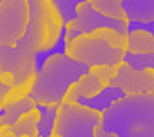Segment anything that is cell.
Masks as SVG:
<instances>
[{
	"label": "cell",
	"instance_id": "cell-22",
	"mask_svg": "<svg viewBox=\"0 0 154 137\" xmlns=\"http://www.w3.org/2000/svg\"><path fill=\"white\" fill-rule=\"evenodd\" d=\"M7 93H9V88H7L5 84L0 81V113L4 111V108H5V98H7Z\"/></svg>",
	"mask_w": 154,
	"mask_h": 137
},
{
	"label": "cell",
	"instance_id": "cell-11",
	"mask_svg": "<svg viewBox=\"0 0 154 137\" xmlns=\"http://www.w3.org/2000/svg\"><path fill=\"white\" fill-rule=\"evenodd\" d=\"M128 22H154V0H122Z\"/></svg>",
	"mask_w": 154,
	"mask_h": 137
},
{
	"label": "cell",
	"instance_id": "cell-15",
	"mask_svg": "<svg viewBox=\"0 0 154 137\" xmlns=\"http://www.w3.org/2000/svg\"><path fill=\"white\" fill-rule=\"evenodd\" d=\"M39 110L34 108L19 118L14 125L7 127L9 132H12L14 135H24V137H39Z\"/></svg>",
	"mask_w": 154,
	"mask_h": 137
},
{
	"label": "cell",
	"instance_id": "cell-26",
	"mask_svg": "<svg viewBox=\"0 0 154 137\" xmlns=\"http://www.w3.org/2000/svg\"><path fill=\"white\" fill-rule=\"evenodd\" d=\"M0 4H2V0H0Z\"/></svg>",
	"mask_w": 154,
	"mask_h": 137
},
{
	"label": "cell",
	"instance_id": "cell-25",
	"mask_svg": "<svg viewBox=\"0 0 154 137\" xmlns=\"http://www.w3.org/2000/svg\"><path fill=\"white\" fill-rule=\"evenodd\" d=\"M51 137H62V135H51Z\"/></svg>",
	"mask_w": 154,
	"mask_h": 137
},
{
	"label": "cell",
	"instance_id": "cell-23",
	"mask_svg": "<svg viewBox=\"0 0 154 137\" xmlns=\"http://www.w3.org/2000/svg\"><path fill=\"white\" fill-rule=\"evenodd\" d=\"M94 137H116V135H115V134H111V132L103 130L101 123H98V125H96V129H94Z\"/></svg>",
	"mask_w": 154,
	"mask_h": 137
},
{
	"label": "cell",
	"instance_id": "cell-1",
	"mask_svg": "<svg viewBox=\"0 0 154 137\" xmlns=\"http://www.w3.org/2000/svg\"><path fill=\"white\" fill-rule=\"evenodd\" d=\"M101 127L116 137H154V94L123 96L101 113Z\"/></svg>",
	"mask_w": 154,
	"mask_h": 137
},
{
	"label": "cell",
	"instance_id": "cell-8",
	"mask_svg": "<svg viewBox=\"0 0 154 137\" xmlns=\"http://www.w3.org/2000/svg\"><path fill=\"white\" fill-rule=\"evenodd\" d=\"M118 74V65H101L89 69L88 74H84L75 84H72L67 91L65 98L62 103H77L81 99H91L96 94H99L103 89L110 86V82Z\"/></svg>",
	"mask_w": 154,
	"mask_h": 137
},
{
	"label": "cell",
	"instance_id": "cell-10",
	"mask_svg": "<svg viewBox=\"0 0 154 137\" xmlns=\"http://www.w3.org/2000/svg\"><path fill=\"white\" fill-rule=\"evenodd\" d=\"M110 86L122 89L125 96L154 94V70H151V69L135 70L127 62H123L118 65V74L110 82Z\"/></svg>",
	"mask_w": 154,
	"mask_h": 137
},
{
	"label": "cell",
	"instance_id": "cell-24",
	"mask_svg": "<svg viewBox=\"0 0 154 137\" xmlns=\"http://www.w3.org/2000/svg\"><path fill=\"white\" fill-rule=\"evenodd\" d=\"M0 137H24V135H14L12 132H9V129H2L0 130Z\"/></svg>",
	"mask_w": 154,
	"mask_h": 137
},
{
	"label": "cell",
	"instance_id": "cell-17",
	"mask_svg": "<svg viewBox=\"0 0 154 137\" xmlns=\"http://www.w3.org/2000/svg\"><path fill=\"white\" fill-rule=\"evenodd\" d=\"M58 108L60 104H50V106H38L39 110V137H51L53 127L57 122V115H58Z\"/></svg>",
	"mask_w": 154,
	"mask_h": 137
},
{
	"label": "cell",
	"instance_id": "cell-9",
	"mask_svg": "<svg viewBox=\"0 0 154 137\" xmlns=\"http://www.w3.org/2000/svg\"><path fill=\"white\" fill-rule=\"evenodd\" d=\"M0 72L14 77L16 84L34 79L38 74L36 57L17 46H0Z\"/></svg>",
	"mask_w": 154,
	"mask_h": 137
},
{
	"label": "cell",
	"instance_id": "cell-3",
	"mask_svg": "<svg viewBox=\"0 0 154 137\" xmlns=\"http://www.w3.org/2000/svg\"><path fill=\"white\" fill-rule=\"evenodd\" d=\"M29 2V22L24 38L17 43V48L28 53L53 55L55 46L63 36L65 24L60 12L57 11L53 0H28Z\"/></svg>",
	"mask_w": 154,
	"mask_h": 137
},
{
	"label": "cell",
	"instance_id": "cell-18",
	"mask_svg": "<svg viewBox=\"0 0 154 137\" xmlns=\"http://www.w3.org/2000/svg\"><path fill=\"white\" fill-rule=\"evenodd\" d=\"M93 36L103 39L105 43H108L111 48L118 50V51H123L127 53V36H123L122 33H118L116 29H111V27H101L98 31L91 33Z\"/></svg>",
	"mask_w": 154,
	"mask_h": 137
},
{
	"label": "cell",
	"instance_id": "cell-19",
	"mask_svg": "<svg viewBox=\"0 0 154 137\" xmlns=\"http://www.w3.org/2000/svg\"><path fill=\"white\" fill-rule=\"evenodd\" d=\"M33 88H34V79H29V81L22 82V84H16L9 89L7 93V98H5V104H12V103H17L21 99H26L33 94Z\"/></svg>",
	"mask_w": 154,
	"mask_h": 137
},
{
	"label": "cell",
	"instance_id": "cell-12",
	"mask_svg": "<svg viewBox=\"0 0 154 137\" xmlns=\"http://www.w3.org/2000/svg\"><path fill=\"white\" fill-rule=\"evenodd\" d=\"M127 53L154 55V36L144 29L128 31L127 36Z\"/></svg>",
	"mask_w": 154,
	"mask_h": 137
},
{
	"label": "cell",
	"instance_id": "cell-6",
	"mask_svg": "<svg viewBox=\"0 0 154 137\" xmlns=\"http://www.w3.org/2000/svg\"><path fill=\"white\" fill-rule=\"evenodd\" d=\"M101 27H111V29H116L118 33H122L123 36H128V22H120L105 17L93 7L91 0L79 2L77 17L65 26L63 41H70L77 36H82V34H91Z\"/></svg>",
	"mask_w": 154,
	"mask_h": 137
},
{
	"label": "cell",
	"instance_id": "cell-20",
	"mask_svg": "<svg viewBox=\"0 0 154 137\" xmlns=\"http://www.w3.org/2000/svg\"><path fill=\"white\" fill-rule=\"evenodd\" d=\"M53 4H55L57 11L60 12L65 26L77 17V5H79L77 0H53Z\"/></svg>",
	"mask_w": 154,
	"mask_h": 137
},
{
	"label": "cell",
	"instance_id": "cell-7",
	"mask_svg": "<svg viewBox=\"0 0 154 137\" xmlns=\"http://www.w3.org/2000/svg\"><path fill=\"white\" fill-rule=\"evenodd\" d=\"M29 22L28 0H2L0 4V46H17Z\"/></svg>",
	"mask_w": 154,
	"mask_h": 137
},
{
	"label": "cell",
	"instance_id": "cell-13",
	"mask_svg": "<svg viewBox=\"0 0 154 137\" xmlns=\"http://www.w3.org/2000/svg\"><path fill=\"white\" fill-rule=\"evenodd\" d=\"M125 96L123 91L118 88H113V86H108L106 89H103L99 94H96L94 98L91 99H81V101H77L79 104H82V106H88V108L94 110V111H98V113H103L105 110H108L113 103H116L118 99H122Z\"/></svg>",
	"mask_w": 154,
	"mask_h": 137
},
{
	"label": "cell",
	"instance_id": "cell-5",
	"mask_svg": "<svg viewBox=\"0 0 154 137\" xmlns=\"http://www.w3.org/2000/svg\"><path fill=\"white\" fill-rule=\"evenodd\" d=\"M98 123H101V113L79 103H62L51 135L94 137Z\"/></svg>",
	"mask_w": 154,
	"mask_h": 137
},
{
	"label": "cell",
	"instance_id": "cell-2",
	"mask_svg": "<svg viewBox=\"0 0 154 137\" xmlns=\"http://www.w3.org/2000/svg\"><path fill=\"white\" fill-rule=\"evenodd\" d=\"M88 72L89 67L72 60L65 53L57 51L46 57L38 69L31 96L38 106L62 104L70 86Z\"/></svg>",
	"mask_w": 154,
	"mask_h": 137
},
{
	"label": "cell",
	"instance_id": "cell-16",
	"mask_svg": "<svg viewBox=\"0 0 154 137\" xmlns=\"http://www.w3.org/2000/svg\"><path fill=\"white\" fill-rule=\"evenodd\" d=\"M91 4L99 14H103L108 19L120 22H128L127 14L122 7V0H91Z\"/></svg>",
	"mask_w": 154,
	"mask_h": 137
},
{
	"label": "cell",
	"instance_id": "cell-14",
	"mask_svg": "<svg viewBox=\"0 0 154 137\" xmlns=\"http://www.w3.org/2000/svg\"><path fill=\"white\" fill-rule=\"evenodd\" d=\"M34 108H38V104H36V101L33 99V96H29V98H26V99H21V101H17V103L5 104L4 113L0 115V130L14 125L24 113H28V111H31V110H34Z\"/></svg>",
	"mask_w": 154,
	"mask_h": 137
},
{
	"label": "cell",
	"instance_id": "cell-21",
	"mask_svg": "<svg viewBox=\"0 0 154 137\" xmlns=\"http://www.w3.org/2000/svg\"><path fill=\"white\" fill-rule=\"evenodd\" d=\"M135 29H144L154 36V22H149V24H139V22H128V31H135Z\"/></svg>",
	"mask_w": 154,
	"mask_h": 137
},
{
	"label": "cell",
	"instance_id": "cell-4",
	"mask_svg": "<svg viewBox=\"0 0 154 137\" xmlns=\"http://www.w3.org/2000/svg\"><path fill=\"white\" fill-rule=\"evenodd\" d=\"M63 53L70 57L72 60L84 64L89 69L101 65L116 67L125 60L123 51L111 48L108 43L93 34H82L70 41H63Z\"/></svg>",
	"mask_w": 154,
	"mask_h": 137
}]
</instances>
